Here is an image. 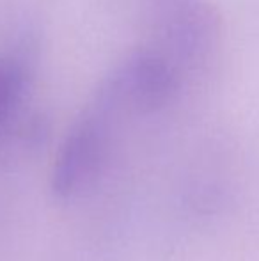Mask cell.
I'll return each mask as SVG.
<instances>
[{
  "label": "cell",
  "mask_w": 259,
  "mask_h": 261,
  "mask_svg": "<svg viewBox=\"0 0 259 261\" xmlns=\"http://www.w3.org/2000/svg\"><path fill=\"white\" fill-rule=\"evenodd\" d=\"M123 105L105 86L73 123L53 162L50 189L61 201H71L89 189L110 155Z\"/></svg>",
  "instance_id": "6da1fadb"
},
{
  "label": "cell",
  "mask_w": 259,
  "mask_h": 261,
  "mask_svg": "<svg viewBox=\"0 0 259 261\" xmlns=\"http://www.w3.org/2000/svg\"><path fill=\"white\" fill-rule=\"evenodd\" d=\"M180 68L156 50H138L105 80L123 109L151 112L165 107L180 91Z\"/></svg>",
  "instance_id": "7a4b0ae2"
},
{
  "label": "cell",
  "mask_w": 259,
  "mask_h": 261,
  "mask_svg": "<svg viewBox=\"0 0 259 261\" xmlns=\"http://www.w3.org/2000/svg\"><path fill=\"white\" fill-rule=\"evenodd\" d=\"M148 13L160 54L176 66L195 61L210 45L213 21L203 0H151Z\"/></svg>",
  "instance_id": "3957f363"
},
{
  "label": "cell",
  "mask_w": 259,
  "mask_h": 261,
  "mask_svg": "<svg viewBox=\"0 0 259 261\" xmlns=\"http://www.w3.org/2000/svg\"><path fill=\"white\" fill-rule=\"evenodd\" d=\"M27 89V73L18 59L0 57V130L14 116Z\"/></svg>",
  "instance_id": "277c9868"
}]
</instances>
